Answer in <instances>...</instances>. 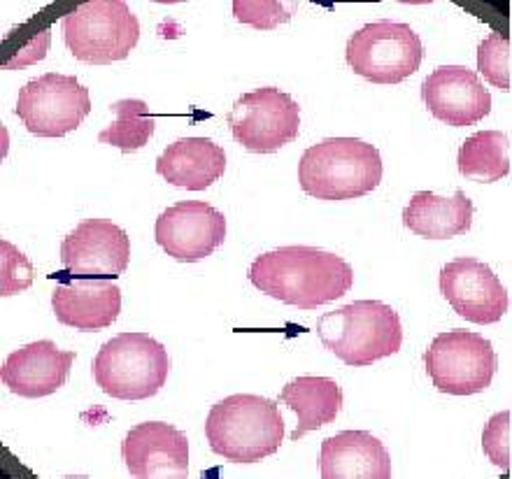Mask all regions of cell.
<instances>
[{"label": "cell", "instance_id": "1", "mask_svg": "<svg viewBox=\"0 0 512 479\" xmlns=\"http://www.w3.org/2000/svg\"><path fill=\"white\" fill-rule=\"evenodd\" d=\"M247 277L261 293L298 310H315L343 298L354 284V270L343 256L305 245L256 256Z\"/></svg>", "mask_w": 512, "mask_h": 479}, {"label": "cell", "instance_id": "2", "mask_svg": "<svg viewBox=\"0 0 512 479\" xmlns=\"http://www.w3.org/2000/svg\"><path fill=\"white\" fill-rule=\"evenodd\" d=\"M380 149L359 138H326L305 149L298 161V184L317 200H354L380 187Z\"/></svg>", "mask_w": 512, "mask_h": 479}, {"label": "cell", "instance_id": "3", "mask_svg": "<svg viewBox=\"0 0 512 479\" xmlns=\"http://www.w3.org/2000/svg\"><path fill=\"white\" fill-rule=\"evenodd\" d=\"M212 452L231 463L250 466L273 456L284 440V419L275 400L236 393L219 400L205 419Z\"/></svg>", "mask_w": 512, "mask_h": 479}, {"label": "cell", "instance_id": "4", "mask_svg": "<svg viewBox=\"0 0 512 479\" xmlns=\"http://www.w3.org/2000/svg\"><path fill=\"white\" fill-rule=\"evenodd\" d=\"M322 345L352 368L373 366L403 347V324L382 300H357L317 319Z\"/></svg>", "mask_w": 512, "mask_h": 479}, {"label": "cell", "instance_id": "5", "mask_svg": "<svg viewBox=\"0 0 512 479\" xmlns=\"http://www.w3.org/2000/svg\"><path fill=\"white\" fill-rule=\"evenodd\" d=\"M98 389L117 400L154 398L168 382L166 347L147 333H122L101 345L94 359Z\"/></svg>", "mask_w": 512, "mask_h": 479}, {"label": "cell", "instance_id": "6", "mask_svg": "<svg viewBox=\"0 0 512 479\" xmlns=\"http://www.w3.org/2000/svg\"><path fill=\"white\" fill-rule=\"evenodd\" d=\"M61 26L70 54L89 66L126 61L140 40V21L124 0H89L68 12Z\"/></svg>", "mask_w": 512, "mask_h": 479}, {"label": "cell", "instance_id": "7", "mask_svg": "<svg viewBox=\"0 0 512 479\" xmlns=\"http://www.w3.org/2000/svg\"><path fill=\"white\" fill-rule=\"evenodd\" d=\"M347 66L373 84H401L424 61V42L401 21H371L347 42Z\"/></svg>", "mask_w": 512, "mask_h": 479}, {"label": "cell", "instance_id": "8", "mask_svg": "<svg viewBox=\"0 0 512 479\" xmlns=\"http://www.w3.org/2000/svg\"><path fill=\"white\" fill-rule=\"evenodd\" d=\"M499 359L492 342L466 328H452L433 338L424 352V370L447 396H475L489 389Z\"/></svg>", "mask_w": 512, "mask_h": 479}, {"label": "cell", "instance_id": "9", "mask_svg": "<svg viewBox=\"0 0 512 479\" xmlns=\"http://www.w3.org/2000/svg\"><path fill=\"white\" fill-rule=\"evenodd\" d=\"M233 140L252 154H275L298 138L301 105L287 91L261 87L240 96L229 112Z\"/></svg>", "mask_w": 512, "mask_h": 479}, {"label": "cell", "instance_id": "10", "mask_svg": "<svg viewBox=\"0 0 512 479\" xmlns=\"http://www.w3.org/2000/svg\"><path fill=\"white\" fill-rule=\"evenodd\" d=\"M91 112L89 89L75 75L47 73L26 82L14 114L38 138H63L82 126Z\"/></svg>", "mask_w": 512, "mask_h": 479}, {"label": "cell", "instance_id": "11", "mask_svg": "<svg viewBox=\"0 0 512 479\" xmlns=\"http://www.w3.org/2000/svg\"><path fill=\"white\" fill-rule=\"evenodd\" d=\"M154 238L170 259L198 263L224 245L226 217L205 200H182L159 214Z\"/></svg>", "mask_w": 512, "mask_h": 479}, {"label": "cell", "instance_id": "12", "mask_svg": "<svg viewBox=\"0 0 512 479\" xmlns=\"http://www.w3.org/2000/svg\"><path fill=\"white\" fill-rule=\"evenodd\" d=\"M440 293L471 324L489 326L506 317L510 298L494 270L473 256H461L440 270Z\"/></svg>", "mask_w": 512, "mask_h": 479}, {"label": "cell", "instance_id": "13", "mask_svg": "<svg viewBox=\"0 0 512 479\" xmlns=\"http://www.w3.org/2000/svg\"><path fill=\"white\" fill-rule=\"evenodd\" d=\"M131 261V240L110 219L80 221L61 242V263L73 277L115 280Z\"/></svg>", "mask_w": 512, "mask_h": 479}, {"label": "cell", "instance_id": "14", "mask_svg": "<svg viewBox=\"0 0 512 479\" xmlns=\"http://www.w3.org/2000/svg\"><path fill=\"white\" fill-rule=\"evenodd\" d=\"M122 459L133 477L187 479L189 438L166 421H142L126 433Z\"/></svg>", "mask_w": 512, "mask_h": 479}, {"label": "cell", "instance_id": "15", "mask_svg": "<svg viewBox=\"0 0 512 479\" xmlns=\"http://www.w3.org/2000/svg\"><path fill=\"white\" fill-rule=\"evenodd\" d=\"M422 100L431 117L447 126L480 124L492 112V94L482 87L480 75L464 66H440L422 84Z\"/></svg>", "mask_w": 512, "mask_h": 479}, {"label": "cell", "instance_id": "16", "mask_svg": "<svg viewBox=\"0 0 512 479\" xmlns=\"http://www.w3.org/2000/svg\"><path fill=\"white\" fill-rule=\"evenodd\" d=\"M75 352H63L52 340H38L7 356L0 380L14 396L45 398L66 384Z\"/></svg>", "mask_w": 512, "mask_h": 479}, {"label": "cell", "instance_id": "17", "mask_svg": "<svg viewBox=\"0 0 512 479\" xmlns=\"http://www.w3.org/2000/svg\"><path fill=\"white\" fill-rule=\"evenodd\" d=\"M52 310L59 324L77 331H101L122 314V289L96 277H73L52 293Z\"/></svg>", "mask_w": 512, "mask_h": 479}, {"label": "cell", "instance_id": "18", "mask_svg": "<svg viewBox=\"0 0 512 479\" xmlns=\"http://www.w3.org/2000/svg\"><path fill=\"white\" fill-rule=\"evenodd\" d=\"M319 475L324 479H389L391 456L368 431H343L322 442Z\"/></svg>", "mask_w": 512, "mask_h": 479}, {"label": "cell", "instance_id": "19", "mask_svg": "<svg viewBox=\"0 0 512 479\" xmlns=\"http://www.w3.org/2000/svg\"><path fill=\"white\" fill-rule=\"evenodd\" d=\"M156 173L173 187L203 191L226 173V152L210 138H182L156 159Z\"/></svg>", "mask_w": 512, "mask_h": 479}, {"label": "cell", "instance_id": "20", "mask_svg": "<svg viewBox=\"0 0 512 479\" xmlns=\"http://www.w3.org/2000/svg\"><path fill=\"white\" fill-rule=\"evenodd\" d=\"M473 212L471 198L461 189L452 196L417 191L403 210V224L424 240H452L471 231Z\"/></svg>", "mask_w": 512, "mask_h": 479}, {"label": "cell", "instance_id": "21", "mask_svg": "<svg viewBox=\"0 0 512 479\" xmlns=\"http://www.w3.org/2000/svg\"><path fill=\"white\" fill-rule=\"evenodd\" d=\"M277 400L298 414V428L291 433V440L296 442L338 419L343 410V389L331 377L305 375L284 384Z\"/></svg>", "mask_w": 512, "mask_h": 479}, {"label": "cell", "instance_id": "22", "mask_svg": "<svg viewBox=\"0 0 512 479\" xmlns=\"http://www.w3.org/2000/svg\"><path fill=\"white\" fill-rule=\"evenodd\" d=\"M459 173L466 180L494 184L510 173V142L503 131H480L459 149Z\"/></svg>", "mask_w": 512, "mask_h": 479}, {"label": "cell", "instance_id": "23", "mask_svg": "<svg viewBox=\"0 0 512 479\" xmlns=\"http://www.w3.org/2000/svg\"><path fill=\"white\" fill-rule=\"evenodd\" d=\"M110 110L117 114V119L112 121L108 128H103V131L98 133V142L117 147L119 152L124 154H133L152 140V135L156 131L154 114L149 110L145 100H138V98L117 100V103L110 105Z\"/></svg>", "mask_w": 512, "mask_h": 479}, {"label": "cell", "instance_id": "24", "mask_svg": "<svg viewBox=\"0 0 512 479\" xmlns=\"http://www.w3.org/2000/svg\"><path fill=\"white\" fill-rule=\"evenodd\" d=\"M478 68L492 87L510 91V38L489 33L478 47Z\"/></svg>", "mask_w": 512, "mask_h": 479}, {"label": "cell", "instance_id": "25", "mask_svg": "<svg viewBox=\"0 0 512 479\" xmlns=\"http://www.w3.org/2000/svg\"><path fill=\"white\" fill-rule=\"evenodd\" d=\"M294 12L296 5L280 3V0H236L233 3V17L240 24L254 26L259 31H273V28L287 24Z\"/></svg>", "mask_w": 512, "mask_h": 479}, {"label": "cell", "instance_id": "26", "mask_svg": "<svg viewBox=\"0 0 512 479\" xmlns=\"http://www.w3.org/2000/svg\"><path fill=\"white\" fill-rule=\"evenodd\" d=\"M0 261H3V277H0V296L12 298L19 291H26L35 280L33 263L19 252L12 242H0Z\"/></svg>", "mask_w": 512, "mask_h": 479}, {"label": "cell", "instance_id": "27", "mask_svg": "<svg viewBox=\"0 0 512 479\" xmlns=\"http://www.w3.org/2000/svg\"><path fill=\"white\" fill-rule=\"evenodd\" d=\"M482 452L487 459L499 466L503 473L510 470V410L496 412L487 421L485 431H482Z\"/></svg>", "mask_w": 512, "mask_h": 479}]
</instances>
